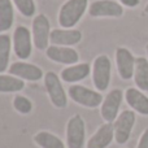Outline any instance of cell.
<instances>
[{"mask_svg":"<svg viewBox=\"0 0 148 148\" xmlns=\"http://www.w3.org/2000/svg\"><path fill=\"white\" fill-rule=\"evenodd\" d=\"M46 55L52 61L59 62V64L74 65L79 60L78 52L70 47L62 46H49L46 51Z\"/></svg>","mask_w":148,"mask_h":148,"instance_id":"cell-12","label":"cell"},{"mask_svg":"<svg viewBox=\"0 0 148 148\" xmlns=\"http://www.w3.org/2000/svg\"><path fill=\"white\" fill-rule=\"evenodd\" d=\"M31 34L25 26H17L13 33V51L21 60H26L31 55Z\"/></svg>","mask_w":148,"mask_h":148,"instance_id":"cell-9","label":"cell"},{"mask_svg":"<svg viewBox=\"0 0 148 148\" xmlns=\"http://www.w3.org/2000/svg\"><path fill=\"white\" fill-rule=\"evenodd\" d=\"M88 13L92 17H121L123 8L120 3L113 0H96L91 3Z\"/></svg>","mask_w":148,"mask_h":148,"instance_id":"cell-11","label":"cell"},{"mask_svg":"<svg viewBox=\"0 0 148 148\" xmlns=\"http://www.w3.org/2000/svg\"><path fill=\"white\" fill-rule=\"evenodd\" d=\"M25 87V82L18 77L0 74V92H18Z\"/></svg>","mask_w":148,"mask_h":148,"instance_id":"cell-21","label":"cell"},{"mask_svg":"<svg viewBox=\"0 0 148 148\" xmlns=\"http://www.w3.org/2000/svg\"><path fill=\"white\" fill-rule=\"evenodd\" d=\"M14 5L20 13L25 17H31L35 13V3L34 0H13Z\"/></svg>","mask_w":148,"mask_h":148,"instance_id":"cell-24","label":"cell"},{"mask_svg":"<svg viewBox=\"0 0 148 148\" xmlns=\"http://www.w3.org/2000/svg\"><path fill=\"white\" fill-rule=\"evenodd\" d=\"M123 99V94L120 88H114L110 92H108V95L104 97L101 104V117L105 122H114L116 118L118 117V112H120L121 103Z\"/></svg>","mask_w":148,"mask_h":148,"instance_id":"cell-7","label":"cell"},{"mask_svg":"<svg viewBox=\"0 0 148 148\" xmlns=\"http://www.w3.org/2000/svg\"><path fill=\"white\" fill-rule=\"evenodd\" d=\"M34 142L40 148H65V144L59 136L48 131H39L34 135Z\"/></svg>","mask_w":148,"mask_h":148,"instance_id":"cell-19","label":"cell"},{"mask_svg":"<svg viewBox=\"0 0 148 148\" xmlns=\"http://www.w3.org/2000/svg\"><path fill=\"white\" fill-rule=\"evenodd\" d=\"M49 20L44 14H38L33 20V42L40 51L48 48V42L51 38Z\"/></svg>","mask_w":148,"mask_h":148,"instance_id":"cell-8","label":"cell"},{"mask_svg":"<svg viewBox=\"0 0 148 148\" xmlns=\"http://www.w3.org/2000/svg\"><path fill=\"white\" fill-rule=\"evenodd\" d=\"M135 113L134 110L126 109L118 114L116 121L113 122V129H114V140L118 144H125L130 139L131 131L135 125Z\"/></svg>","mask_w":148,"mask_h":148,"instance_id":"cell-3","label":"cell"},{"mask_svg":"<svg viewBox=\"0 0 148 148\" xmlns=\"http://www.w3.org/2000/svg\"><path fill=\"white\" fill-rule=\"evenodd\" d=\"M86 140V125L79 114L69 118L66 125V144L69 148H83Z\"/></svg>","mask_w":148,"mask_h":148,"instance_id":"cell-5","label":"cell"},{"mask_svg":"<svg viewBox=\"0 0 148 148\" xmlns=\"http://www.w3.org/2000/svg\"><path fill=\"white\" fill-rule=\"evenodd\" d=\"M136 148H148V129H146L143 131V134L140 135V139H139Z\"/></svg>","mask_w":148,"mask_h":148,"instance_id":"cell-25","label":"cell"},{"mask_svg":"<svg viewBox=\"0 0 148 148\" xmlns=\"http://www.w3.org/2000/svg\"><path fill=\"white\" fill-rule=\"evenodd\" d=\"M146 52H147V55H148V44L146 46Z\"/></svg>","mask_w":148,"mask_h":148,"instance_id":"cell-28","label":"cell"},{"mask_svg":"<svg viewBox=\"0 0 148 148\" xmlns=\"http://www.w3.org/2000/svg\"><path fill=\"white\" fill-rule=\"evenodd\" d=\"M90 72H91V68L87 62L69 65L61 72V79L65 82H69V83H73V82L82 81L86 77H88Z\"/></svg>","mask_w":148,"mask_h":148,"instance_id":"cell-17","label":"cell"},{"mask_svg":"<svg viewBox=\"0 0 148 148\" xmlns=\"http://www.w3.org/2000/svg\"><path fill=\"white\" fill-rule=\"evenodd\" d=\"M135 60L130 51L125 47H118L116 49V65H117L118 74L122 79L127 81L134 77L135 70Z\"/></svg>","mask_w":148,"mask_h":148,"instance_id":"cell-10","label":"cell"},{"mask_svg":"<svg viewBox=\"0 0 148 148\" xmlns=\"http://www.w3.org/2000/svg\"><path fill=\"white\" fill-rule=\"evenodd\" d=\"M44 84H46L47 92L48 96L51 99L52 104L56 108H65L68 105V97H66V92H65L64 87H62L60 78L56 73L53 72H48L44 77Z\"/></svg>","mask_w":148,"mask_h":148,"instance_id":"cell-6","label":"cell"},{"mask_svg":"<svg viewBox=\"0 0 148 148\" xmlns=\"http://www.w3.org/2000/svg\"><path fill=\"white\" fill-rule=\"evenodd\" d=\"M120 3L125 7H129V8H135L139 5L140 0H120Z\"/></svg>","mask_w":148,"mask_h":148,"instance_id":"cell-26","label":"cell"},{"mask_svg":"<svg viewBox=\"0 0 148 148\" xmlns=\"http://www.w3.org/2000/svg\"><path fill=\"white\" fill-rule=\"evenodd\" d=\"M69 96L77 104L83 105L86 108H96L103 104V96L100 92L90 90L81 84H73L69 87Z\"/></svg>","mask_w":148,"mask_h":148,"instance_id":"cell-4","label":"cell"},{"mask_svg":"<svg viewBox=\"0 0 148 148\" xmlns=\"http://www.w3.org/2000/svg\"><path fill=\"white\" fill-rule=\"evenodd\" d=\"M13 107L21 114H29L33 109V103L27 99L26 96H22V95H17L13 99Z\"/></svg>","mask_w":148,"mask_h":148,"instance_id":"cell-23","label":"cell"},{"mask_svg":"<svg viewBox=\"0 0 148 148\" xmlns=\"http://www.w3.org/2000/svg\"><path fill=\"white\" fill-rule=\"evenodd\" d=\"M125 99L134 112L142 116H148V96L144 95L139 88H134V87L127 88L125 91Z\"/></svg>","mask_w":148,"mask_h":148,"instance_id":"cell-15","label":"cell"},{"mask_svg":"<svg viewBox=\"0 0 148 148\" xmlns=\"http://www.w3.org/2000/svg\"><path fill=\"white\" fill-rule=\"evenodd\" d=\"M114 139L113 123H104L96 130V133L88 139L87 148H107Z\"/></svg>","mask_w":148,"mask_h":148,"instance_id":"cell-14","label":"cell"},{"mask_svg":"<svg viewBox=\"0 0 148 148\" xmlns=\"http://www.w3.org/2000/svg\"><path fill=\"white\" fill-rule=\"evenodd\" d=\"M10 46L12 40L8 34H1L0 35V73L5 72L8 68L10 57Z\"/></svg>","mask_w":148,"mask_h":148,"instance_id":"cell-22","label":"cell"},{"mask_svg":"<svg viewBox=\"0 0 148 148\" xmlns=\"http://www.w3.org/2000/svg\"><path fill=\"white\" fill-rule=\"evenodd\" d=\"M88 0H68L59 13V23L64 29H70L78 23L84 14Z\"/></svg>","mask_w":148,"mask_h":148,"instance_id":"cell-1","label":"cell"},{"mask_svg":"<svg viewBox=\"0 0 148 148\" xmlns=\"http://www.w3.org/2000/svg\"><path fill=\"white\" fill-rule=\"evenodd\" d=\"M82 39V33L79 30H60V29H53L51 31V42L53 46H74V44L79 43Z\"/></svg>","mask_w":148,"mask_h":148,"instance_id":"cell-16","label":"cell"},{"mask_svg":"<svg viewBox=\"0 0 148 148\" xmlns=\"http://www.w3.org/2000/svg\"><path fill=\"white\" fill-rule=\"evenodd\" d=\"M134 82L140 91H148V60L146 57H136Z\"/></svg>","mask_w":148,"mask_h":148,"instance_id":"cell-18","label":"cell"},{"mask_svg":"<svg viewBox=\"0 0 148 148\" xmlns=\"http://www.w3.org/2000/svg\"><path fill=\"white\" fill-rule=\"evenodd\" d=\"M112 62L107 55H100L95 59L92 66V81L97 91H105L110 83Z\"/></svg>","mask_w":148,"mask_h":148,"instance_id":"cell-2","label":"cell"},{"mask_svg":"<svg viewBox=\"0 0 148 148\" xmlns=\"http://www.w3.org/2000/svg\"><path fill=\"white\" fill-rule=\"evenodd\" d=\"M144 12H146V13H148V3L146 4V7H144Z\"/></svg>","mask_w":148,"mask_h":148,"instance_id":"cell-27","label":"cell"},{"mask_svg":"<svg viewBox=\"0 0 148 148\" xmlns=\"http://www.w3.org/2000/svg\"><path fill=\"white\" fill-rule=\"evenodd\" d=\"M9 73L12 75H16L21 79H26V81H39L43 77V70L39 66L33 64H27V62H13L9 66Z\"/></svg>","mask_w":148,"mask_h":148,"instance_id":"cell-13","label":"cell"},{"mask_svg":"<svg viewBox=\"0 0 148 148\" xmlns=\"http://www.w3.org/2000/svg\"><path fill=\"white\" fill-rule=\"evenodd\" d=\"M14 13L10 0H0V31H7L12 27Z\"/></svg>","mask_w":148,"mask_h":148,"instance_id":"cell-20","label":"cell"}]
</instances>
